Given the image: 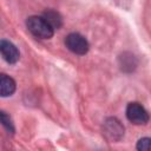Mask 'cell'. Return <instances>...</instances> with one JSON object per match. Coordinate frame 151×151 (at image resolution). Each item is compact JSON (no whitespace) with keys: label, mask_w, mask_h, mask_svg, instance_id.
<instances>
[{"label":"cell","mask_w":151,"mask_h":151,"mask_svg":"<svg viewBox=\"0 0 151 151\" xmlns=\"http://www.w3.org/2000/svg\"><path fill=\"white\" fill-rule=\"evenodd\" d=\"M26 26L34 37L40 39H50L53 37L54 33V29L42 17H38V15L29 17L26 21Z\"/></svg>","instance_id":"cell-1"},{"label":"cell","mask_w":151,"mask_h":151,"mask_svg":"<svg viewBox=\"0 0 151 151\" xmlns=\"http://www.w3.org/2000/svg\"><path fill=\"white\" fill-rule=\"evenodd\" d=\"M103 134L109 142H118L124 136V126L117 118H107L103 125Z\"/></svg>","instance_id":"cell-2"},{"label":"cell","mask_w":151,"mask_h":151,"mask_svg":"<svg viewBox=\"0 0 151 151\" xmlns=\"http://www.w3.org/2000/svg\"><path fill=\"white\" fill-rule=\"evenodd\" d=\"M65 45L71 52L79 55L86 54L88 51L87 40L79 33H70L65 39Z\"/></svg>","instance_id":"cell-3"},{"label":"cell","mask_w":151,"mask_h":151,"mask_svg":"<svg viewBox=\"0 0 151 151\" xmlns=\"http://www.w3.org/2000/svg\"><path fill=\"white\" fill-rule=\"evenodd\" d=\"M126 117L127 119L136 124V125H143L149 122V113L147 111L139 104V103H130L126 107Z\"/></svg>","instance_id":"cell-4"},{"label":"cell","mask_w":151,"mask_h":151,"mask_svg":"<svg viewBox=\"0 0 151 151\" xmlns=\"http://www.w3.org/2000/svg\"><path fill=\"white\" fill-rule=\"evenodd\" d=\"M0 55L8 64H15L20 58L19 50L8 40H0Z\"/></svg>","instance_id":"cell-5"},{"label":"cell","mask_w":151,"mask_h":151,"mask_svg":"<svg viewBox=\"0 0 151 151\" xmlns=\"http://www.w3.org/2000/svg\"><path fill=\"white\" fill-rule=\"evenodd\" d=\"M15 88H17V85L13 78L7 76L6 73H0V96L9 97L14 93Z\"/></svg>","instance_id":"cell-6"},{"label":"cell","mask_w":151,"mask_h":151,"mask_svg":"<svg viewBox=\"0 0 151 151\" xmlns=\"http://www.w3.org/2000/svg\"><path fill=\"white\" fill-rule=\"evenodd\" d=\"M42 18L50 24V26L53 28V29H58L61 24H63V19H61V15L57 12V11H53V9H47L42 14Z\"/></svg>","instance_id":"cell-7"},{"label":"cell","mask_w":151,"mask_h":151,"mask_svg":"<svg viewBox=\"0 0 151 151\" xmlns=\"http://www.w3.org/2000/svg\"><path fill=\"white\" fill-rule=\"evenodd\" d=\"M120 59H122V70H126V67H129V70L131 71V70H133L134 67H136V65H137V63H136V59H134V57L133 55H129V57H125V54L124 55H122L120 57Z\"/></svg>","instance_id":"cell-8"},{"label":"cell","mask_w":151,"mask_h":151,"mask_svg":"<svg viewBox=\"0 0 151 151\" xmlns=\"http://www.w3.org/2000/svg\"><path fill=\"white\" fill-rule=\"evenodd\" d=\"M0 123L7 129V131H9V132H14V125H13V122H12V119H11V117L6 113V112H4V111H0Z\"/></svg>","instance_id":"cell-9"},{"label":"cell","mask_w":151,"mask_h":151,"mask_svg":"<svg viewBox=\"0 0 151 151\" xmlns=\"http://www.w3.org/2000/svg\"><path fill=\"white\" fill-rule=\"evenodd\" d=\"M137 149L139 151H149L150 150V138H142L137 143Z\"/></svg>","instance_id":"cell-10"}]
</instances>
